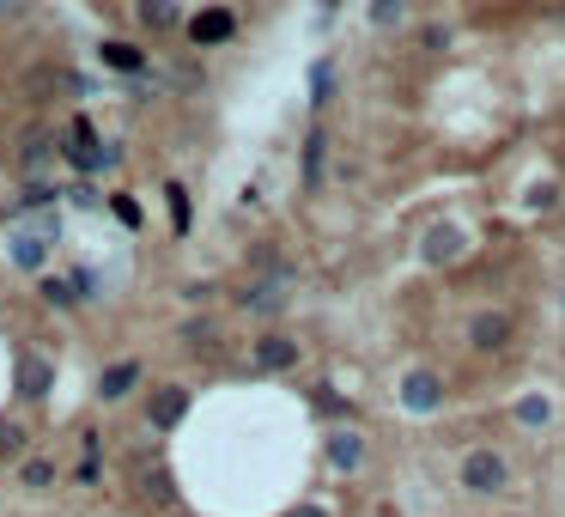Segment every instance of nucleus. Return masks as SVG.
Returning <instances> with one entry per match:
<instances>
[{
    "label": "nucleus",
    "instance_id": "4be33fe9",
    "mask_svg": "<svg viewBox=\"0 0 565 517\" xmlns=\"http://www.w3.org/2000/svg\"><path fill=\"white\" fill-rule=\"evenodd\" d=\"M401 13H408V7H401V0H371V25H377V31L401 25Z\"/></svg>",
    "mask_w": 565,
    "mask_h": 517
},
{
    "label": "nucleus",
    "instance_id": "7ed1b4c3",
    "mask_svg": "<svg viewBox=\"0 0 565 517\" xmlns=\"http://www.w3.org/2000/svg\"><path fill=\"white\" fill-rule=\"evenodd\" d=\"M505 481H511V463H505L493 445H480V451L462 457V487H468V493H499Z\"/></svg>",
    "mask_w": 565,
    "mask_h": 517
},
{
    "label": "nucleus",
    "instance_id": "f3484780",
    "mask_svg": "<svg viewBox=\"0 0 565 517\" xmlns=\"http://www.w3.org/2000/svg\"><path fill=\"white\" fill-rule=\"evenodd\" d=\"M237 305H244V311H280L286 305V280H256Z\"/></svg>",
    "mask_w": 565,
    "mask_h": 517
},
{
    "label": "nucleus",
    "instance_id": "f257e3e1",
    "mask_svg": "<svg viewBox=\"0 0 565 517\" xmlns=\"http://www.w3.org/2000/svg\"><path fill=\"white\" fill-rule=\"evenodd\" d=\"M128 493H134L146 511H177V469L158 463V457H146V463L128 469Z\"/></svg>",
    "mask_w": 565,
    "mask_h": 517
},
{
    "label": "nucleus",
    "instance_id": "9b49d317",
    "mask_svg": "<svg viewBox=\"0 0 565 517\" xmlns=\"http://www.w3.org/2000/svg\"><path fill=\"white\" fill-rule=\"evenodd\" d=\"M49 238H55V219H37V232H19V238H13V262H19V268H43Z\"/></svg>",
    "mask_w": 565,
    "mask_h": 517
},
{
    "label": "nucleus",
    "instance_id": "f8f14e48",
    "mask_svg": "<svg viewBox=\"0 0 565 517\" xmlns=\"http://www.w3.org/2000/svg\"><path fill=\"white\" fill-rule=\"evenodd\" d=\"M256 365H262V372H292V365H298V341L292 335H262L256 341Z\"/></svg>",
    "mask_w": 565,
    "mask_h": 517
},
{
    "label": "nucleus",
    "instance_id": "cd10ccee",
    "mask_svg": "<svg viewBox=\"0 0 565 517\" xmlns=\"http://www.w3.org/2000/svg\"><path fill=\"white\" fill-rule=\"evenodd\" d=\"M25 7V0H0V19H7V13H19Z\"/></svg>",
    "mask_w": 565,
    "mask_h": 517
},
{
    "label": "nucleus",
    "instance_id": "393cba45",
    "mask_svg": "<svg viewBox=\"0 0 565 517\" xmlns=\"http://www.w3.org/2000/svg\"><path fill=\"white\" fill-rule=\"evenodd\" d=\"M110 213L122 219V226H128V232L140 226V201H134V195H110Z\"/></svg>",
    "mask_w": 565,
    "mask_h": 517
},
{
    "label": "nucleus",
    "instance_id": "5701e85b",
    "mask_svg": "<svg viewBox=\"0 0 565 517\" xmlns=\"http://www.w3.org/2000/svg\"><path fill=\"white\" fill-rule=\"evenodd\" d=\"M25 451V426L19 420H0V457H19Z\"/></svg>",
    "mask_w": 565,
    "mask_h": 517
},
{
    "label": "nucleus",
    "instance_id": "a211bd4d",
    "mask_svg": "<svg viewBox=\"0 0 565 517\" xmlns=\"http://www.w3.org/2000/svg\"><path fill=\"white\" fill-rule=\"evenodd\" d=\"M140 25H146V31H177V25H183L177 0H140Z\"/></svg>",
    "mask_w": 565,
    "mask_h": 517
},
{
    "label": "nucleus",
    "instance_id": "aec40b11",
    "mask_svg": "<svg viewBox=\"0 0 565 517\" xmlns=\"http://www.w3.org/2000/svg\"><path fill=\"white\" fill-rule=\"evenodd\" d=\"M517 420H523V426H547V420H553V402H547V396H523V402H517Z\"/></svg>",
    "mask_w": 565,
    "mask_h": 517
},
{
    "label": "nucleus",
    "instance_id": "1a4fd4ad",
    "mask_svg": "<svg viewBox=\"0 0 565 517\" xmlns=\"http://www.w3.org/2000/svg\"><path fill=\"white\" fill-rule=\"evenodd\" d=\"M438 402H444V384H438V372H408V378H401V408L432 414Z\"/></svg>",
    "mask_w": 565,
    "mask_h": 517
},
{
    "label": "nucleus",
    "instance_id": "6e6552de",
    "mask_svg": "<svg viewBox=\"0 0 565 517\" xmlns=\"http://www.w3.org/2000/svg\"><path fill=\"white\" fill-rule=\"evenodd\" d=\"M189 414V390L183 384H165V390H152V402H146V420L158 426V432H171L177 420Z\"/></svg>",
    "mask_w": 565,
    "mask_h": 517
},
{
    "label": "nucleus",
    "instance_id": "2eb2a0df",
    "mask_svg": "<svg viewBox=\"0 0 565 517\" xmlns=\"http://www.w3.org/2000/svg\"><path fill=\"white\" fill-rule=\"evenodd\" d=\"M98 61H104V67H116V73H140V67H146V49H140V43H122V37H110V43H98Z\"/></svg>",
    "mask_w": 565,
    "mask_h": 517
},
{
    "label": "nucleus",
    "instance_id": "0eeeda50",
    "mask_svg": "<svg viewBox=\"0 0 565 517\" xmlns=\"http://www.w3.org/2000/svg\"><path fill=\"white\" fill-rule=\"evenodd\" d=\"M322 457H329V463H335L341 475H359L371 451H365V438H359V432H347V426H335L329 438H322Z\"/></svg>",
    "mask_w": 565,
    "mask_h": 517
},
{
    "label": "nucleus",
    "instance_id": "bb28decb",
    "mask_svg": "<svg viewBox=\"0 0 565 517\" xmlns=\"http://www.w3.org/2000/svg\"><path fill=\"white\" fill-rule=\"evenodd\" d=\"M286 517H329V511H322V505H292Z\"/></svg>",
    "mask_w": 565,
    "mask_h": 517
},
{
    "label": "nucleus",
    "instance_id": "dca6fc26",
    "mask_svg": "<svg viewBox=\"0 0 565 517\" xmlns=\"http://www.w3.org/2000/svg\"><path fill=\"white\" fill-rule=\"evenodd\" d=\"M55 153H61V146H55V134H49V128H25V140H19V159H25V171L49 165Z\"/></svg>",
    "mask_w": 565,
    "mask_h": 517
},
{
    "label": "nucleus",
    "instance_id": "9d476101",
    "mask_svg": "<svg viewBox=\"0 0 565 517\" xmlns=\"http://www.w3.org/2000/svg\"><path fill=\"white\" fill-rule=\"evenodd\" d=\"M322 165H329V134L310 128V134H304V171H298L304 195H316V189H322Z\"/></svg>",
    "mask_w": 565,
    "mask_h": 517
},
{
    "label": "nucleus",
    "instance_id": "423d86ee",
    "mask_svg": "<svg viewBox=\"0 0 565 517\" xmlns=\"http://www.w3.org/2000/svg\"><path fill=\"white\" fill-rule=\"evenodd\" d=\"M462 250H468V232H462V226H432V232L420 238V262H426V268H450Z\"/></svg>",
    "mask_w": 565,
    "mask_h": 517
},
{
    "label": "nucleus",
    "instance_id": "ddd939ff",
    "mask_svg": "<svg viewBox=\"0 0 565 517\" xmlns=\"http://www.w3.org/2000/svg\"><path fill=\"white\" fill-rule=\"evenodd\" d=\"M140 384V359H116V365H104V378H98V396L104 402H122L128 390Z\"/></svg>",
    "mask_w": 565,
    "mask_h": 517
},
{
    "label": "nucleus",
    "instance_id": "20e7f679",
    "mask_svg": "<svg viewBox=\"0 0 565 517\" xmlns=\"http://www.w3.org/2000/svg\"><path fill=\"white\" fill-rule=\"evenodd\" d=\"M511 335H517V317L511 311H474L468 317V347L474 353H505Z\"/></svg>",
    "mask_w": 565,
    "mask_h": 517
},
{
    "label": "nucleus",
    "instance_id": "39448f33",
    "mask_svg": "<svg viewBox=\"0 0 565 517\" xmlns=\"http://www.w3.org/2000/svg\"><path fill=\"white\" fill-rule=\"evenodd\" d=\"M183 31H189V43H195V49H219V43H231V37H237V13L219 0V7H201Z\"/></svg>",
    "mask_w": 565,
    "mask_h": 517
},
{
    "label": "nucleus",
    "instance_id": "a878e982",
    "mask_svg": "<svg viewBox=\"0 0 565 517\" xmlns=\"http://www.w3.org/2000/svg\"><path fill=\"white\" fill-rule=\"evenodd\" d=\"M43 299H49V305H73L79 292H73V280H43Z\"/></svg>",
    "mask_w": 565,
    "mask_h": 517
},
{
    "label": "nucleus",
    "instance_id": "4468645a",
    "mask_svg": "<svg viewBox=\"0 0 565 517\" xmlns=\"http://www.w3.org/2000/svg\"><path fill=\"white\" fill-rule=\"evenodd\" d=\"M49 384H55L49 359H43V353H25V359H19V390H25L31 402H43V396H49Z\"/></svg>",
    "mask_w": 565,
    "mask_h": 517
},
{
    "label": "nucleus",
    "instance_id": "6ab92c4d",
    "mask_svg": "<svg viewBox=\"0 0 565 517\" xmlns=\"http://www.w3.org/2000/svg\"><path fill=\"white\" fill-rule=\"evenodd\" d=\"M165 207H171V226H177V238H183L189 219H195V213H189V189H183V183H165Z\"/></svg>",
    "mask_w": 565,
    "mask_h": 517
},
{
    "label": "nucleus",
    "instance_id": "b1692460",
    "mask_svg": "<svg viewBox=\"0 0 565 517\" xmlns=\"http://www.w3.org/2000/svg\"><path fill=\"white\" fill-rule=\"evenodd\" d=\"M329 92H335V73L329 67H310V104H329Z\"/></svg>",
    "mask_w": 565,
    "mask_h": 517
},
{
    "label": "nucleus",
    "instance_id": "f03ea898",
    "mask_svg": "<svg viewBox=\"0 0 565 517\" xmlns=\"http://www.w3.org/2000/svg\"><path fill=\"white\" fill-rule=\"evenodd\" d=\"M61 159H67L79 177H92V171H110V165H116V146H104V140H98V128H92L86 116H79V122L61 134Z\"/></svg>",
    "mask_w": 565,
    "mask_h": 517
},
{
    "label": "nucleus",
    "instance_id": "412c9836",
    "mask_svg": "<svg viewBox=\"0 0 565 517\" xmlns=\"http://www.w3.org/2000/svg\"><path fill=\"white\" fill-rule=\"evenodd\" d=\"M19 481H25V487H49V481H55V463H49V457H25V463H19Z\"/></svg>",
    "mask_w": 565,
    "mask_h": 517
}]
</instances>
